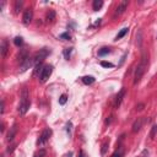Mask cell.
I'll return each mask as SVG.
<instances>
[{"label":"cell","instance_id":"1","mask_svg":"<svg viewBox=\"0 0 157 157\" xmlns=\"http://www.w3.org/2000/svg\"><path fill=\"white\" fill-rule=\"evenodd\" d=\"M147 65H149V55L147 54H143V58H141V62L140 64L137 65L136 68V71H135V77H134V84H139L140 80L143 78L146 69H147Z\"/></svg>","mask_w":157,"mask_h":157},{"label":"cell","instance_id":"2","mask_svg":"<svg viewBox=\"0 0 157 157\" xmlns=\"http://www.w3.org/2000/svg\"><path fill=\"white\" fill-rule=\"evenodd\" d=\"M30 108V96H28V91L27 88L22 90L21 93V100H20V104H18V113L21 115H25L27 113Z\"/></svg>","mask_w":157,"mask_h":157},{"label":"cell","instance_id":"3","mask_svg":"<svg viewBox=\"0 0 157 157\" xmlns=\"http://www.w3.org/2000/svg\"><path fill=\"white\" fill-rule=\"evenodd\" d=\"M49 55V50L48 49H41L39 52L36 53V55L33 56V64L37 65V64H42L43 60Z\"/></svg>","mask_w":157,"mask_h":157},{"label":"cell","instance_id":"4","mask_svg":"<svg viewBox=\"0 0 157 157\" xmlns=\"http://www.w3.org/2000/svg\"><path fill=\"white\" fill-rule=\"evenodd\" d=\"M52 72H53V66H52V65H46V66L43 68L41 75H39V81H41L42 84H44V82L48 80V78L50 77Z\"/></svg>","mask_w":157,"mask_h":157},{"label":"cell","instance_id":"5","mask_svg":"<svg viewBox=\"0 0 157 157\" xmlns=\"http://www.w3.org/2000/svg\"><path fill=\"white\" fill-rule=\"evenodd\" d=\"M52 135V130L50 129H44L41 134V136L38 137V140H37V145L38 146H43L48 140H49V137Z\"/></svg>","mask_w":157,"mask_h":157},{"label":"cell","instance_id":"6","mask_svg":"<svg viewBox=\"0 0 157 157\" xmlns=\"http://www.w3.org/2000/svg\"><path fill=\"white\" fill-rule=\"evenodd\" d=\"M125 88L123 87L119 92H118V95H117V97H115V101H114V107L115 108H118L120 104H122V101H123V98H124V96H125Z\"/></svg>","mask_w":157,"mask_h":157},{"label":"cell","instance_id":"7","mask_svg":"<svg viewBox=\"0 0 157 157\" xmlns=\"http://www.w3.org/2000/svg\"><path fill=\"white\" fill-rule=\"evenodd\" d=\"M32 17H33V12L31 9H27L25 12H24V17H22V21L25 25H30L31 21H32Z\"/></svg>","mask_w":157,"mask_h":157},{"label":"cell","instance_id":"8","mask_svg":"<svg viewBox=\"0 0 157 157\" xmlns=\"http://www.w3.org/2000/svg\"><path fill=\"white\" fill-rule=\"evenodd\" d=\"M127 8H128V2H127V0H123V2L117 6V10H115L114 16H117V15H122V14L127 10Z\"/></svg>","mask_w":157,"mask_h":157},{"label":"cell","instance_id":"9","mask_svg":"<svg viewBox=\"0 0 157 157\" xmlns=\"http://www.w3.org/2000/svg\"><path fill=\"white\" fill-rule=\"evenodd\" d=\"M33 64V58H27L26 60H24L22 63H21V72H24V71H26L27 69H30V66Z\"/></svg>","mask_w":157,"mask_h":157},{"label":"cell","instance_id":"10","mask_svg":"<svg viewBox=\"0 0 157 157\" xmlns=\"http://www.w3.org/2000/svg\"><path fill=\"white\" fill-rule=\"evenodd\" d=\"M8 52H9V44H8V41H6V39H3L2 46H0V53H2V56L5 58V56L8 55Z\"/></svg>","mask_w":157,"mask_h":157},{"label":"cell","instance_id":"11","mask_svg":"<svg viewBox=\"0 0 157 157\" xmlns=\"http://www.w3.org/2000/svg\"><path fill=\"white\" fill-rule=\"evenodd\" d=\"M144 118H137V120H135V123H134V125H133V131L134 133H137L140 129H141V127H143V124H144Z\"/></svg>","mask_w":157,"mask_h":157},{"label":"cell","instance_id":"12","mask_svg":"<svg viewBox=\"0 0 157 157\" xmlns=\"http://www.w3.org/2000/svg\"><path fill=\"white\" fill-rule=\"evenodd\" d=\"M16 133H17V127H16V125H14L12 128H10V131H9V134H8V141H9V143L14 140Z\"/></svg>","mask_w":157,"mask_h":157},{"label":"cell","instance_id":"13","mask_svg":"<svg viewBox=\"0 0 157 157\" xmlns=\"http://www.w3.org/2000/svg\"><path fill=\"white\" fill-rule=\"evenodd\" d=\"M102 6H103V2H102V0H95L93 4H92V8H93L95 11H98Z\"/></svg>","mask_w":157,"mask_h":157},{"label":"cell","instance_id":"14","mask_svg":"<svg viewBox=\"0 0 157 157\" xmlns=\"http://www.w3.org/2000/svg\"><path fill=\"white\" fill-rule=\"evenodd\" d=\"M82 82L85 85H92L95 82V77L93 76H84L82 77Z\"/></svg>","mask_w":157,"mask_h":157},{"label":"cell","instance_id":"15","mask_svg":"<svg viewBox=\"0 0 157 157\" xmlns=\"http://www.w3.org/2000/svg\"><path fill=\"white\" fill-rule=\"evenodd\" d=\"M128 31H129V28H128V27H124V28H122V30H120V32L117 34V38H115V39H120V38H123V37H124V36L128 33Z\"/></svg>","mask_w":157,"mask_h":157},{"label":"cell","instance_id":"16","mask_svg":"<svg viewBox=\"0 0 157 157\" xmlns=\"http://www.w3.org/2000/svg\"><path fill=\"white\" fill-rule=\"evenodd\" d=\"M47 20H48V21H50V22H53L54 20H55V11L50 10V11L48 12V15H47Z\"/></svg>","mask_w":157,"mask_h":157},{"label":"cell","instance_id":"17","mask_svg":"<svg viewBox=\"0 0 157 157\" xmlns=\"http://www.w3.org/2000/svg\"><path fill=\"white\" fill-rule=\"evenodd\" d=\"M14 43H15V46H17V47H21V46L24 44V39H22L21 37H16V38L14 39Z\"/></svg>","mask_w":157,"mask_h":157},{"label":"cell","instance_id":"18","mask_svg":"<svg viewBox=\"0 0 157 157\" xmlns=\"http://www.w3.org/2000/svg\"><path fill=\"white\" fill-rule=\"evenodd\" d=\"M123 155H124V150H123V149H119V150H117V151L112 155V157H123Z\"/></svg>","mask_w":157,"mask_h":157},{"label":"cell","instance_id":"19","mask_svg":"<svg viewBox=\"0 0 157 157\" xmlns=\"http://www.w3.org/2000/svg\"><path fill=\"white\" fill-rule=\"evenodd\" d=\"M66 101H68V96H66V95H62L60 98H59V104L64 106V104L66 103Z\"/></svg>","mask_w":157,"mask_h":157},{"label":"cell","instance_id":"20","mask_svg":"<svg viewBox=\"0 0 157 157\" xmlns=\"http://www.w3.org/2000/svg\"><path fill=\"white\" fill-rule=\"evenodd\" d=\"M22 2H16V4H15V12L16 14H18V11L21 10V8H22Z\"/></svg>","mask_w":157,"mask_h":157},{"label":"cell","instance_id":"21","mask_svg":"<svg viewBox=\"0 0 157 157\" xmlns=\"http://www.w3.org/2000/svg\"><path fill=\"white\" fill-rule=\"evenodd\" d=\"M108 53H111L109 48H102L100 52H98V55H100V56H103V55H106V54H108Z\"/></svg>","mask_w":157,"mask_h":157},{"label":"cell","instance_id":"22","mask_svg":"<svg viewBox=\"0 0 157 157\" xmlns=\"http://www.w3.org/2000/svg\"><path fill=\"white\" fill-rule=\"evenodd\" d=\"M46 155H47L46 150H43V149H42V150H39V151H38V152H37L33 157H46Z\"/></svg>","mask_w":157,"mask_h":157},{"label":"cell","instance_id":"23","mask_svg":"<svg viewBox=\"0 0 157 157\" xmlns=\"http://www.w3.org/2000/svg\"><path fill=\"white\" fill-rule=\"evenodd\" d=\"M71 52H72V48H68V49L64 50V56H65V59H68V60H69V58H70Z\"/></svg>","mask_w":157,"mask_h":157},{"label":"cell","instance_id":"24","mask_svg":"<svg viewBox=\"0 0 157 157\" xmlns=\"http://www.w3.org/2000/svg\"><path fill=\"white\" fill-rule=\"evenodd\" d=\"M108 144H109V141H106V143L102 145V150H101V153H102V155H106V151H107V149H108Z\"/></svg>","mask_w":157,"mask_h":157},{"label":"cell","instance_id":"25","mask_svg":"<svg viewBox=\"0 0 157 157\" xmlns=\"http://www.w3.org/2000/svg\"><path fill=\"white\" fill-rule=\"evenodd\" d=\"M101 65L103 66V68H113L114 65L112 64V63H109V62H101Z\"/></svg>","mask_w":157,"mask_h":157},{"label":"cell","instance_id":"26","mask_svg":"<svg viewBox=\"0 0 157 157\" xmlns=\"http://www.w3.org/2000/svg\"><path fill=\"white\" fill-rule=\"evenodd\" d=\"M156 133H157V125H153V127H152V130H151V134H150L151 139H153V137H155Z\"/></svg>","mask_w":157,"mask_h":157},{"label":"cell","instance_id":"27","mask_svg":"<svg viewBox=\"0 0 157 157\" xmlns=\"http://www.w3.org/2000/svg\"><path fill=\"white\" fill-rule=\"evenodd\" d=\"M60 39L68 41V39H70V34H69V33H62V34H60Z\"/></svg>","mask_w":157,"mask_h":157},{"label":"cell","instance_id":"28","mask_svg":"<svg viewBox=\"0 0 157 157\" xmlns=\"http://www.w3.org/2000/svg\"><path fill=\"white\" fill-rule=\"evenodd\" d=\"M4 111H5V103H4V100L2 101V111H0V113H4Z\"/></svg>","mask_w":157,"mask_h":157},{"label":"cell","instance_id":"29","mask_svg":"<svg viewBox=\"0 0 157 157\" xmlns=\"http://www.w3.org/2000/svg\"><path fill=\"white\" fill-rule=\"evenodd\" d=\"M78 157H87V156H86L85 151H82V150H81V151H80V153H78Z\"/></svg>","mask_w":157,"mask_h":157},{"label":"cell","instance_id":"30","mask_svg":"<svg viewBox=\"0 0 157 157\" xmlns=\"http://www.w3.org/2000/svg\"><path fill=\"white\" fill-rule=\"evenodd\" d=\"M66 127H68V133L71 135V123H68V125H66Z\"/></svg>","mask_w":157,"mask_h":157},{"label":"cell","instance_id":"31","mask_svg":"<svg viewBox=\"0 0 157 157\" xmlns=\"http://www.w3.org/2000/svg\"><path fill=\"white\" fill-rule=\"evenodd\" d=\"M14 149H15V145H11V146H9V149H8V152H12V151H14Z\"/></svg>","mask_w":157,"mask_h":157},{"label":"cell","instance_id":"32","mask_svg":"<svg viewBox=\"0 0 157 157\" xmlns=\"http://www.w3.org/2000/svg\"><path fill=\"white\" fill-rule=\"evenodd\" d=\"M143 107H144V104L141 103V104H139V106L136 107V109H137V111H143Z\"/></svg>","mask_w":157,"mask_h":157}]
</instances>
